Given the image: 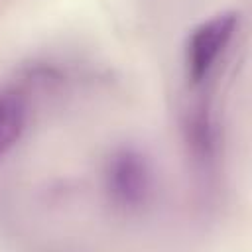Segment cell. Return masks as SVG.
Masks as SVG:
<instances>
[{
	"mask_svg": "<svg viewBox=\"0 0 252 252\" xmlns=\"http://www.w3.org/2000/svg\"><path fill=\"white\" fill-rule=\"evenodd\" d=\"M30 120L26 94L16 87L0 89V159L20 142Z\"/></svg>",
	"mask_w": 252,
	"mask_h": 252,
	"instance_id": "277c9868",
	"label": "cell"
},
{
	"mask_svg": "<svg viewBox=\"0 0 252 252\" xmlns=\"http://www.w3.org/2000/svg\"><path fill=\"white\" fill-rule=\"evenodd\" d=\"M104 191L120 211H140L154 195L150 158L136 146L116 148L104 163Z\"/></svg>",
	"mask_w": 252,
	"mask_h": 252,
	"instance_id": "7a4b0ae2",
	"label": "cell"
},
{
	"mask_svg": "<svg viewBox=\"0 0 252 252\" xmlns=\"http://www.w3.org/2000/svg\"><path fill=\"white\" fill-rule=\"evenodd\" d=\"M183 132L193 159L203 167L211 165L217 156V126L207 104L201 102L187 112Z\"/></svg>",
	"mask_w": 252,
	"mask_h": 252,
	"instance_id": "3957f363",
	"label": "cell"
},
{
	"mask_svg": "<svg viewBox=\"0 0 252 252\" xmlns=\"http://www.w3.org/2000/svg\"><path fill=\"white\" fill-rule=\"evenodd\" d=\"M238 12L224 10L203 20L187 33L183 45V71L189 87L199 89L211 79L238 30Z\"/></svg>",
	"mask_w": 252,
	"mask_h": 252,
	"instance_id": "6da1fadb",
	"label": "cell"
}]
</instances>
